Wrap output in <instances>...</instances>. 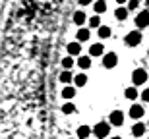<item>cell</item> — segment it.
Masks as SVG:
<instances>
[{"instance_id": "16", "label": "cell", "mask_w": 149, "mask_h": 139, "mask_svg": "<svg viewBox=\"0 0 149 139\" xmlns=\"http://www.w3.org/2000/svg\"><path fill=\"white\" fill-rule=\"evenodd\" d=\"M74 83H76V87H83V85L87 83V75L85 73H77L76 77H74Z\"/></svg>"}, {"instance_id": "1", "label": "cell", "mask_w": 149, "mask_h": 139, "mask_svg": "<svg viewBox=\"0 0 149 139\" xmlns=\"http://www.w3.org/2000/svg\"><path fill=\"white\" fill-rule=\"evenodd\" d=\"M109 133H111V124H107V122H99V124L93 128V135H95L97 139L107 137Z\"/></svg>"}, {"instance_id": "4", "label": "cell", "mask_w": 149, "mask_h": 139, "mask_svg": "<svg viewBox=\"0 0 149 139\" xmlns=\"http://www.w3.org/2000/svg\"><path fill=\"white\" fill-rule=\"evenodd\" d=\"M136 25H138L139 29H145L149 25V10H143L139 12L138 16H136Z\"/></svg>"}, {"instance_id": "17", "label": "cell", "mask_w": 149, "mask_h": 139, "mask_svg": "<svg viewBox=\"0 0 149 139\" xmlns=\"http://www.w3.org/2000/svg\"><path fill=\"white\" fill-rule=\"evenodd\" d=\"M85 19H87L85 12H76V14H74V23H77V25H83Z\"/></svg>"}, {"instance_id": "24", "label": "cell", "mask_w": 149, "mask_h": 139, "mask_svg": "<svg viewBox=\"0 0 149 139\" xmlns=\"http://www.w3.org/2000/svg\"><path fill=\"white\" fill-rule=\"evenodd\" d=\"M62 112H64V114H72V112H76V106H74L72 102H66V104L62 106Z\"/></svg>"}, {"instance_id": "5", "label": "cell", "mask_w": 149, "mask_h": 139, "mask_svg": "<svg viewBox=\"0 0 149 139\" xmlns=\"http://www.w3.org/2000/svg\"><path fill=\"white\" fill-rule=\"evenodd\" d=\"M116 64H118V56H116L114 52H107V54L103 56V66H105V68L111 70V68L116 66Z\"/></svg>"}, {"instance_id": "32", "label": "cell", "mask_w": 149, "mask_h": 139, "mask_svg": "<svg viewBox=\"0 0 149 139\" xmlns=\"http://www.w3.org/2000/svg\"><path fill=\"white\" fill-rule=\"evenodd\" d=\"M147 54H149V52H147Z\"/></svg>"}, {"instance_id": "19", "label": "cell", "mask_w": 149, "mask_h": 139, "mask_svg": "<svg viewBox=\"0 0 149 139\" xmlns=\"http://www.w3.org/2000/svg\"><path fill=\"white\" fill-rule=\"evenodd\" d=\"M89 39V29H77V43H83V41Z\"/></svg>"}, {"instance_id": "2", "label": "cell", "mask_w": 149, "mask_h": 139, "mask_svg": "<svg viewBox=\"0 0 149 139\" xmlns=\"http://www.w3.org/2000/svg\"><path fill=\"white\" fill-rule=\"evenodd\" d=\"M132 81H134V87H138V85H143L147 81V72H145L143 68H138V70H134L132 73Z\"/></svg>"}, {"instance_id": "6", "label": "cell", "mask_w": 149, "mask_h": 139, "mask_svg": "<svg viewBox=\"0 0 149 139\" xmlns=\"http://www.w3.org/2000/svg\"><path fill=\"white\" fill-rule=\"evenodd\" d=\"M109 122H111L112 126H122V124H124V112L122 110H112L111 116H109Z\"/></svg>"}, {"instance_id": "20", "label": "cell", "mask_w": 149, "mask_h": 139, "mask_svg": "<svg viewBox=\"0 0 149 139\" xmlns=\"http://www.w3.org/2000/svg\"><path fill=\"white\" fill-rule=\"evenodd\" d=\"M111 35H112L111 27H107V25H101V27H99V37H101V39H109Z\"/></svg>"}, {"instance_id": "3", "label": "cell", "mask_w": 149, "mask_h": 139, "mask_svg": "<svg viewBox=\"0 0 149 139\" xmlns=\"http://www.w3.org/2000/svg\"><path fill=\"white\" fill-rule=\"evenodd\" d=\"M124 43H126L128 46H138L139 43H141V33H139V31H130V33L126 35Z\"/></svg>"}, {"instance_id": "28", "label": "cell", "mask_w": 149, "mask_h": 139, "mask_svg": "<svg viewBox=\"0 0 149 139\" xmlns=\"http://www.w3.org/2000/svg\"><path fill=\"white\" fill-rule=\"evenodd\" d=\"M118 4H124V2H130V0H116Z\"/></svg>"}, {"instance_id": "11", "label": "cell", "mask_w": 149, "mask_h": 139, "mask_svg": "<svg viewBox=\"0 0 149 139\" xmlns=\"http://www.w3.org/2000/svg\"><path fill=\"white\" fill-rule=\"evenodd\" d=\"M79 52H81V45L79 43H70L68 45V54L70 56H79Z\"/></svg>"}, {"instance_id": "22", "label": "cell", "mask_w": 149, "mask_h": 139, "mask_svg": "<svg viewBox=\"0 0 149 139\" xmlns=\"http://www.w3.org/2000/svg\"><path fill=\"white\" fill-rule=\"evenodd\" d=\"M62 66H64V70H70V68L74 66V58H72V56H66V58H62Z\"/></svg>"}, {"instance_id": "27", "label": "cell", "mask_w": 149, "mask_h": 139, "mask_svg": "<svg viewBox=\"0 0 149 139\" xmlns=\"http://www.w3.org/2000/svg\"><path fill=\"white\" fill-rule=\"evenodd\" d=\"M79 4H81V6H87V4H91V0H79Z\"/></svg>"}, {"instance_id": "18", "label": "cell", "mask_w": 149, "mask_h": 139, "mask_svg": "<svg viewBox=\"0 0 149 139\" xmlns=\"http://www.w3.org/2000/svg\"><path fill=\"white\" fill-rule=\"evenodd\" d=\"M74 77H76V75H72V73H70V70H64V72L60 73V81L62 83H70V81H74Z\"/></svg>"}, {"instance_id": "7", "label": "cell", "mask_w": 149, "mask_h": 139, "mask_svg": "<svg viewBox=\"0 0 149 139\" xmlns=\"http://www.w3.org/2000/svg\"><path fill=\"white\" fill-rule=\"evenodd\" d=\"M143 106H141V104H134L132 106V108H130V116H132L134 118V120H139V118H141V116H143Z\"/></svg>"}, {"instance_id": "8", "label": "cell", "mask_w": 149, "mask_h": 139, "mask_svg": "<svg viewBox=\"0 0 149 139\" xmlns=\"http://www.w3.org/2000/svg\"><path fill=\"white\" fill-rule=\"evenodd\" d=\"M103 52H105V48L101 43H95V45L89 46V56H103Z\"/></svg>"}, {"instance_id": "10", "label": "cell", "mask_w": 149, "mask_h": 139, "mask_svg": "<svg viewBox=\"0 0 149 139\" xmlns=\"http://www.w3.org/2000/svg\"><path fill=\"white\" fill-rule=\"evenodd\" d=\"M91 135V128L89 126H79L77 128V139H87Z\"/></svg>"}, {"instance_id": "23", "label": "cell", "mask_w": 149, "mask_h": 139, "mask_svg": "<svg viewBox=\"0 0 149 139\" xmlns=\"http://www.w3.org/2000/svg\"><path fill=\"white\" fill-rule=\"evenodd\" d=\"M89 25H91V27H101V17L99 16H91L89 17Z\"/></svg>"}, {"instance_id": "15", "label": "cell", "mask_w": 149, "mask_h": 139, "mask_svg": "<svg viewBox=\"0 0 149 139\" xmlns=\"http://www.w3.org/2000/svg\"><path fill=\"white\" fill-rule=\"evenodd\" d=\"M128 8H124V6H122V8H116V12H114V16H116V19H120V21H124V19H126L128 17Z\"/></svg>"}, {"instance_id": "26", "label": "cell", "mask_w": 149, "mask_h": 139, "mask_svg": "<svg viewBox=\"0 0 149 139\" xmlns=\"http://www.w3.org/2000/svg\"><path fill=\"white\" fill-rule=\"evenodd\" d=\"M141 100H143V102H149V87L141 91Z\"/></svg>"}, {"instance_id": "12", "label": "cell", "mask_w": 149, "mask_h": 139, "mask_svg": "<svg viewBox=\"0 0 149 139\" xmlns=\"http://www.w3.org/2000/svg\"><path fill=\"white\" fill-rule=\"evenodd\" d=\"M77 66L81 68V70H87L91 66V56H79L77 58Z\"/></svg>"}, {"instance_id": "13", "label": "cell", "mask_w": 149, "mask_h": 139, "mask_svg": "<svg viewBox=\"0 0 149 139\" xmlns=\"http://www.w3.org/2000/svg\"><path fill=\"white\" fill-rule=\"evenodd\" d=\"M93 10H95V14L99 16V14H103V12H107V2L105 0H97L93 4Z\"/></svg>"}, {"instance_id": "21", "label": "cell", "mask_w": 149, "mask_h": 139, "mask_svg": "<svg viewBox=\"0 0 149 139\" xmlns=\"http://www.w3.org/2000/svg\"><path fill=\"white\" fill-rule=\"evenodd\" d=\"M124 95H126V99L134 100L136 97H138V89H136V87H128V89H126V93H124Z\"/></svg>"}, {"instance_id": "25", "label": "cell", "mask_w": 149, "mask_h": 139, "mask_svg": "<svg viewBox=\"0 0 149 139\" xmlns=\"http://www.w3.org/2000/svg\"><path fill=\"white\" fill-rule=\"evenodd\" d=\"M138 8H139L138 0H130V2H128V10H138Z\"/></svg>"}, {"instance_id": "9", "label": "cell", "mask_w": 149, "mask_h": 139, "mask_svg": "<svg viewBox=\"0 0 149 139\" xmlns=\"http://www.w3.org/2000/svg\"><path fill=\"white\" fill-rule=\"evenodd\" d=\"M132 133H134V137H141V135L145 133V126L141 122H136L134 128H132Z\"/></svg>"}, {"instance_id": "31", "label": "cell", "mask_w": 149, "mask_h": 139, "mask_svg": "<svg viewBox=\"0 0 149 139\" xmlns=\"http://www.w3.org/2000/svg\"><path fill=\"white\" fill-rule=\"evenodd\" d=\"M72 139H77V137H72Z\"/></svg>"}, {"instance_id": "14", "label": "cell", "mask_w": 149, "mask_h": 139, "mask_svg": "<svg viewBox=\"0 0 149 139\" xmlns=\"http://www.w3.org/2000/svg\"><path fill=\"white\" fill-rule=\"evenodd\" d=\"M62 97H64V99H72V97H76V87L66 85V87L62 89Z\"/></svg>"}, {"instance_id": "29", "label": "cell", "mask_w": 149, "mask_h": 139, "mask_svg": "<svg viewBox=\"0 0 149 139\" xmlns=\"http://www.w3.org/2000/svg\"><path fill=\"white\" fill-rule=\"evenodd\" d=\"M145 4H147V8H149V0H145Z\"/></svg>"}, {"instance_id": "30", "label": "cell", "mask_w": 149, "mask_h": 139, "mask_svg": "<svg viewBox=\"0 0 149 139\" xmlns=\"http://www.w3.org/2000/svg\"><path fill=\"white\" fill-rule=\"evenodd\" d=\"M111 139H122V137H111Z\"/></svg>"}]
</instances>
